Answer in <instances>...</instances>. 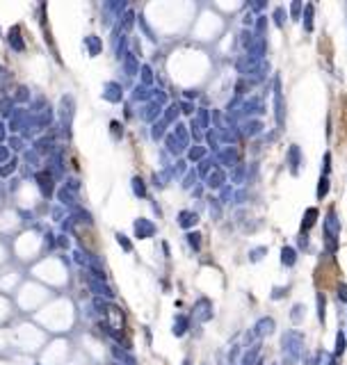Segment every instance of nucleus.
Returning <instances> with one entry per match:
<instances>
[{
	"label": "nucleus",
	"mask_w": 347,
	"mask_h": 365,
	"mask_svg": "<svg viewBox=\"0 0 347 365\" xmlns=\"http://www.w3.org/2000/svg\"><path fill=\"white\" fill-rule=\"evenodd\" d=\"M7 39H9V46H12L14 51H23V48H25V41H23V37H21V30H18V25H14V28L9 30Z\"/></svg>",
	"instance_id": "nucleus-1"
},
{
	"label": "nucleus",
	"mask_w": 347,
	"mask_h": 365,
	"mask_svg": "<svg viewBox=\"0 0 347 365\" xmlns=\"http://www.w3.org/2000/svg\"><path fill=\"white\" fill-rule=\"evenodd\" d=\"M37 183H39V187H41V192H44L46 196L53 192V185H51L53 180H51V174H48V172H41V174H39V176H37Z\"/></svg>",
	"instance_id": "nucleus-2"
},
{
	"label": "nucleus",
	"mask_w": 347,
	"mask_h": 365,
	"mask_svg": "<svg viewBox=\"0 0 347 365\" xmlns=\"http://www.w3.org/2000/svg\"><path fill=\"white\" fill-rule=\"evenodd\" d=\"M23 126H25V112L16 110L14 114H12V119H9V128H12V130H21Z\"/></svg>",
	"instance_id": "nucleus-3"
},
{
	"label": "nucleus",
	"mask_w": 347,
	"mask_h": 365,
	"mask_svg": "<svg viewBox=\"0 0 347 365\" xmlns=\"http://www.w3.org/2000/svg\"><path fill=\"white\" fill-rule=\"evenodd\" d=\"M338 126L343 133H347V105L340 110V117H338Z\"/></svg>",
	"instance_id": "nucleus-4"
},
{
	"label": "nucleus",
	"mask_w": 347,
	"mask_h": 365,
	"mask_svg": "<svg viewBox=\"0 0 347 365\" xmlns=\"http://www.w3.org/2000/svg\"><path fill=\"white\" fill-rule=\"evenodd\" d=\"M14 167H16V162H14V160H9L7 167H2V169H0V176H9V174L14 172Z\"/></svg>",
	"instance_id": "nucleus-5"
},
{
	"label": "nucleus",
	"mask_w": 347,
	"mask_h": 365,
	"mask_svg": "<svg viewBox=\"0 0 347 365\" xmlns=\"http://www.w3.org/2000/svg\"><path fill=\"white\" fill-rule=\"evenodd\" d=\"M0 112H2L5 117H9V114H12V101H5V103H0Z\"/></svg>",
	"instance_id": "nucleus-6"
},
{
	"label": "nucleus",
	"mask_w": 347,
	"mask_h": 365,
	"mask_svg": "<svg viewBox=\"0 0 347 365\" xmlns=\"http://www.w3.org/2000/svg\"><path fill=\"white\" fill-rule=\"evenodd\" d=\"M0 162H9V151L2 144H0Z\"/></svg>",
	"instance_id": "nucleus-7"
},
{
	"label": "nucleus",
	"mask_w": 347,
	"mask_h": 365,
	"mask_svg": "<svg viewBox=\"0 0 347 365\" xmlns=\"http://www.w3.org/2000/svg\"><path fill=\"white\" fill-rule=\"evenodd\" d=\"M16 98H18V101H25V98H28V89H25V87H21V89H18V94H16Z\"/></svg>",
	"instance_id": "nucleus-8"
},
{
	"label": "nucleus",
	"mask_w": 347,
	"mask_h": 365,
	"mask_svg": "<svg viewBox=\"0 0 347 365\" xmlns=\"http://www.w3.org/2000/svg\"><path fill=\"white\" fill-rule=\"evenodd\" d=\"M5 128H7L5 123H0V144L5 142V137H7V130H5Z\"/></svg>",
	"instance_id": "nucleus-9"
}]
</instances>
